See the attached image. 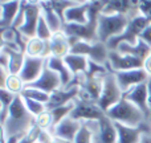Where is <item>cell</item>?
<instances>
[{
  "label": "cell",
  "mask_w": 151,
  "mask_h": 143,
  "mask_svg": "<svg viewBox=\"0 0 151 143\" xmlns=\"http://www.w3.org/2000/svg\"><path fill=\"white\" fill-rule=\"evenodd\" d=\"M36 125V117L27 109L21 96H16L11 105L8 117L1 125V143H5L9 138H19L25 135Z\"/></svg>",
  "instance_id": "cell-1"
},
{
  "label": "cell",
  "mask_w": 151,
  "mask_h": 143,
  "mask_svg": "<svg viewBox=\"0 0 151 143\" xmlns=\"http://www.w3.org/2000/svg\"><path fill=\"white\" fill-rule=\"evenodd\" d=\"M106 115L114 122L131 126V127H138L146 121H149L146 118V115L142 113V110L139 107H137L134 103H131L125 97L117 105H114L110 110H107Z\"/></svg>",
  "instance_id": "cell-2"
},
{
  "label": "cell",
  "mask_w": 151,
  "mask_h": 143,
  "mask_svg": "<svg viewBox=\"0 0 151 143\" xmlns=\"http://www.w3.org/2000/svg\"><path fill=\"white\" fill-rule=\"evenodd\" d=\"M131 17L133 16L122 15V13H114V15H104V13H101L98 17L99 41L106 44L110 39L122 34Z\"/></svg>",
  "instance_id": "cell-3"
},
{
  "label": "cell",
  "mask_w": 151,
  "mask_h": 143,
  "mask_svg": "<svg viewBox=\"0 0 151 143\" xmlns=\"http://www.w3.org/2000/svg\"><path fill=\"white\" fill-rule=\"evenodd\" d=\"M150 24V21L147 20L145 16H142L141 13L133 16L129 21L126 29L123 31L122 34L117 37H113L106 42V47L109 50H117L122 42H127V44H137L139 40V36L143 32V29Z\"/></svg>",
  "instance_id": "cell-4"
},
{
  "label": "cell",
  "mask_w": 151,
  "mask_h": 143,
  "mask_svg": "<svg viewBox=\"0 0 151 143\" xmlns=\"http://www.w3.org/2000/svg\"><path fill=\"white\" fill-rule=\"evenodd\" d=\"M122 98L123 91L121 90L119 85H118L114 72L109 70L104 77V86H102L101 97L98 99V106L106 113L114 105H117Z\"/></svg>",
  "instance_id": "cell-5"
},
{
  "label": "cell",
  "mask_w": 151,
  "mask_h": 143,
  "mask_svg": "<svg viewBox=\"0 0 151 143\" xmlns=\"http://www.w3.org/2000/svg\"><path fill=\"white\" fill-rule=\"evenodd\" d=\"M109 52L106 44L102 41L96 42H88V41H77L76 44L72 45L70 53L74 55H81L89 58V61L106 65L109 60Z\"/></svg>",
  "instance_id": "cell-6"
},
{
  "label": "cell",
  "mask_w": 151,
  "mask_h": 143,
  "mask_svg": "<svg viewBox=\"0 0 151 143\" xmlns=\"http://www.w3.org/2000/svg\"><path fill=\"white\" fill-rule=\"evenodd\" d=\"M64 32L66 36L74 37L80 41L96 42L99 41L98 39V19H89L86 24H74V23H65Z\"/></svg>",
  "instance_id": "cell-7"
},
{
  "label": "cell",
  "mask_w": 151,
  "mask_h": 143,
  "mask_svg": "<svg viewBox=\"0 0 151 143\" xmlns=\"http://www.w3.org/2000/svg\"><path fill=\"white\" fill-rule=\"evenodd\" d=\"M93 143H118L115 123L107 115L93 121Z\"/></svg>",
  "instance_id": "cell-8"
},
{
  "label": "cell",
  "mask_w": 151,
  "mask_h": 143,
  "mask_svg": "<svg viewBox=\"0 0 151 143\" xmlns=\"http://www.w3.org/2000/svg\"><path fill=\"white\" fill-rule=\"evenodd\" d=\"M107 69L111 72H126L133 70V69L143 68V60L137 58L130 55H122L118 50H110L109 60L106 64Z\"/></svg>",
  "instance_id": "cell-9"
},
{
  "label": "cell",
  "mask_w": 151,
  "mask_h": 143,
  "mask_svg": "<svg viewBox=\"0 0 151 143\" xmlns=\"http://www.w3.org/2000/svg\"><path fill=\"white\" fill-rule=\"evenodd\" d=\"M105 115H106V113L98 106V103L76 98L74 109L72 111L70 117L73 119L85 122V121H99Z\"/></svg>",
  "instance_id": "cell-10"
},
{
  "label": "cell",
  "mask_w": 151,
  "mask_h": 143,
  "mask_svg": "<svg viewBox=\"0 0 151 143\" xmlns=\"http://www.w3.org/2000/svg\"><path fill=\"white\" fill-rule=\"evenodd\" d=\"M114 74H115V78H117V82L119 85L121 90L123 91V94L127 93L129 90H131L135 86L147 82L150 80L149 74H147L143 68L126 70V72H115Z\"/></svg>",
  "instance_id": "cell-11"
},
{
  "label": "cell",
  "mask_w": 151,
  "mask_h": 143,
  "mask_svg": "<svg viewBox=\"0 0 151 143\" xmlns=\"http://www.w3.org/2000/svg\"><path fill=\"white\" fill-rule=\"evenodd\" d=\"M115 123L118 134V143H139L143 134L151 133V121H146L138 127H131L122 123Z\"/></svg>",
  "instance_id": "cell-12"
},
{
  "label": "cell",
  "mask_w": 151,
  "mask_h": 143,
  "mask_svg": "<svg viewBox=\"0 0 151 143\" xmlns=\"http://www.w3.org/2000/svg\"><path fill=\"white\" fill-rule=\"evenodd\" d=\"M81 126H82L81 121H77V119H73L72 117H68L61 121L58 125H56L55 127H52L49 131L58 141L73 143L78 131H80Z\"/></svg>",
  "instance_id": "cell-13"
},
{
  "label": "cell",
  "mask_w": 151,
  "mask_h": 143,
  "mask_svg": "<svg viewBox=\"0 0 151 143\" xmlns=\"http://www.w3.org/2000/svg\"><path fill=\"white\" fill-rule=\"evenodd\" d=\"M40 19H41V7H40V4H29L28 3L25 11V20H24L23 25L17 29L19 33L23 34L25 39L36 37L37 25H39Z\"/></svg>",
  "instance_id": "cell-14"
},
{
  "label": "cell",
  "mask_w": 151,
  "mask_h": 143,
  "mask_svg": "<svg viewBox=\"0 0 151 143\" xmlns=\"http://www.w3.org/2000/svg\"><path fill=\"white\" fill-rule=\"evenodd\" d=\"M27 86L40 89V90L45 91V93H48V94H52V93H55L56 90L63 88V82H61L60 75H58L56 72H53L52 69L45 64L41 75H40L33 83L27 85Z\"/></svg>",
  "instance_id": "cell-15"
},
{
  "label": "cell",
  "mask_w": 151,
  "mask_h": 143,
  "mask_svg": "<svg viewBox=\"0 0 151 143\" xmlns=\"http://www.w3.org/2000/svg\"><path fill=\"white\" fill-rule=\"evenodd\" d=\"M45 64H47V58L29 57V56H27L24 66L19 75H20L21 80L25 82V85H31V83H33L41 75Z\"/></svg>",
  "instance_id": "cell-16"
},
{
  "label": "cell",
  "mask_w": 151,
  "mask_h": 143,
  "mask_svg": "<svg viewBox=\"0 0 151 143\" xmlns=\"http://www.w3.org/2000/svg\"><path fill=\"white\" fill-rule=\"evenodd\" d=\"M126 99L134 103L137 107L142 110L146 118L149 121H151V111L149 107V89H147V82L141 83V85L133 88L131 90H129L127 93L123 94Z\"/></svg>",
  "instance_id": "cell-17"
},
{
  "label": "cell",
  "mask_w": 151,
  "mask_h": 143,
  "mask_svg": "<svg viewBox=\"0 0 151 143\" xmlns=\"http://www.w3.org/2000/svg\"><path fill=\"white\" fill-rule=\"evenodd\" d=\"M80 93V86H70V88H61L50 94V99L47 105L48 110H52L55 107L64 106L70 102H74Z\"/></svg>",
  "instance_id": "cell-18"
},
{
  "label": "cell",
  "mask_w": 151,
  "mask_h": 143,
  "mask_svg": "<svg viewBox=\"0 0 151 143\" xmlns=\"http://www.w3.org/2000/svg\"><path fill=\"white\" fill-rule=\"evenodd\" d=\"M49 48H50V56L53 57H66L70 53L72 45L69 42V37L64 31L53 33L52 39L49 40Z\"/></svg>",
  "instance_id": "cell-19"
},
{
  "label": "cell",
  "mask_w": 151,
  "mask_h": 143,
  "mask_svg": "<svg viewBox=\"0 0 151 143\" xmlns=\"http://www.w3.org/2000/svg\"><path fill=\"white\" fill-rule=\"evenodd\" d=\"M21 7V0H12V1L1 3L0 4V28H11L15 23Z\"/></svg>",
  "instance_id": "cell-20"
},
{
  "label": "cell",
  "mask_w": 151,
  "mask_h": 143,
  "mask_svg": "<svg viewBox=\"0 0 151 143\" xmlns=\"http://www.w3.org/2000/svg\"><path fill=\"white\" fill-rule=\"evenodd\" d=\"M25 55L29 57H42V58H49L50 57V48L49 41H44V40L39 39V37H32L28 39L25 45Z\"/></svg>",
  "instance_id": "cell-21"
},
{
  "label": "cell",
  "mask_w": 151,
  "mask_h": 143,
  "mask_svg": "<svg viewBox=\"0 0 151 143\" xmlns=\"http://www.w3.org/2000/svg\"><path fill=\"white\" fill-rule=\"evenodd\" d=\"M47 65L49 66L53 72H56L58 75H60L61 82H63V88H68V86L70 85V82L73 81L74 75L72 74V72L69 70V68L66 66L64 58L50 56L49 58H47Z\"/></svg>",
  "instance_id": "cell-22"
},
{
  "label": "cell",
  "mask_w": 151,
  "mask_h": 143,
  "mask_svg": "<svg viewBox=\"0 0 151 143\" xmlns=\"http://www.w3.org/2000/svg\"><path fill=\"white\" fill-rule=\"evenodd\" d=\"M118 52L122 55H130L134 56L137 58L141 60H146L147 57L151 55V47H149L147 44H145L142 40H138L137 44H127V42H122L118 47Z\"/></svg>",
  "instance_id": "cell-23"
},
{
  "label": "cell",
  "mask_w": 151,
  "mask_h": 143,
  "mask_svg": "<svg viewBox=\"0 0 151 143\" xmlns=\"http://www.w3.org/2000/svg\"><path fill=\"white\" fill-rule=\"evenodd\" d=\"M40 7H41L42 17H44V20L47 21V24L49 25V28L52 29L53 33L63 31L64 25H65V21L56 13V11L50 7L49 3H40Z\"/></svg>",
  "instance_id": "cell-24"
},
{
  "label": "cell",
  "mask_w": 151,
  "mask_h": 143,
  "mask_svg": "<svg viewBox=\"0 0 151 143\" xmlns=\"http://www.w3.org/2000/svg\"><path fill=\"white\" fill-rule=\"evenodd\" d=\"M88 11H89V3L77 4V5H74V7L69 8V9L64 13V20H65V23L86 24L89 21Z\"/></svg>",
  "instance_id": "cell-25"
},
{
  "label": "cell",
  "mask_w": 151,
  "mask_h": 143,
  "mask_svg": "<svg viewBox=\"0 0 151 143\" xmlns=\"http://www.w3.org/2000/svg\"><path fill=\"white\" fill-rule=\"evenodd\" d=\"M66 66L69 70L72 72L73 75L86 74L89 69V58L81 55H74V53H69L66 57H64Z\"/></svg>",
  "instance_id": "cell-26"
},
{
  "label": "cell",
  "mask_w": 151,
  "mask_h": 143,
  "mask_svg": "<svg viewBox=\"0 0 151 143\" xmlns=\"http://www.w3.org/2000/svg\"><path fill=\"white\" fill-rule=\"evenodd\" d=\"M1 50L7 52L8 56H9V66H8L9 74H20L21 69L24 66V63H25L27 55L21 50L12 49V48H8L5 45H1Z\"/></svg>",
  "instance_id": "cell-27"
},
{
  "label": "cell",
  "mask_w": 151,
  "mask_h": 143,
  "mask_svg": "<svg viewBox=\"0 0 151 143\" xmlns=\"http://www.w3.org/2000/svg\"><path fill=\"white\" fill-rule=\"evenodd\" d=\"M16 96L11 91H8L7 89L0 88V123H4L5 119L8 117V111H9L11 105L13 103Z\"/></svg>",
  "instance_id": "cell-28"
},
{
  "label": "cell",
  "mask_w": 151,
  "mask_h": 143,
  "mask_svg": "<svg viewBox=\"0 0 151 143\" xmlns=\"http://www.w3.org/2000/svg\"><path fill=\"white\" fill-rule=\"evenodd\" d=\"M25 86H27L25 82L21 80V77L19 74H9L7 81H5L4 88H1V89H7L8 91L13 93L15 96H21Z\"/></svg>",
  "instance_id": "cell-29"
},
{
  "label": "cell",
  "mask_w": 151,
  "mask_h": 143,
  "mask_svg": "<svg viewBox=\"0 0 151 143\" xmlns=\"http://www.w3.org/2000/svg\"><path fill=\"white\" fill-rule=\"evenodd\" d=\"M73 143H93V121L82 122Z\"/></svg>",
  "instance_id": "cell-30"
},
{
  "label": "cell",
  "mask_w": 151,
  "mask_h": 143,
  "mask_svg": "<svg viewBox=\"0 0 151 143\" xmlns=\"http://www.w3.org/2000/svg\"><path fill=\"white\" fill-rule=\"evenodd\" d=\"M73 109H74V102H70V103H68V105L58 106V107H55V109L49 110V111L52 113V117H53V127H55L56 125H58L63 119L70 117Z\"/></svg>",
  "instance_id": "cell-31"
},
{
  "label": "cell",
  "mask_w": 151,
  "mask_h": 143,
  "mask_svg": "<svg viewBox=\"0 0 151 143\" xmlns=\"http://www.w3.org/2000/svg\"><path fill=\"white\" fill-rule=\"evenodd\" d=\"M21 96L25 97V98H31L33 101H39L44 105H48L50 99V94L45 93V91L40 90V89H36V88H31V86H25V89L23 90Z\"/></svg>",
  "instance_id": "cell-32"
},
{
  "label": "cell",
  "mask_w": 151,
  "mask_h": 143,
  "mask_svg": "<svg viewBox=\"0 0 151 143\" xmlns=\"http://www.w3.org/2000/svg\"><path fill=\"white\" fill-rule=\"evenodd\" d=\"M48 3H49L50 7L56 11V13H57V15L63 19V20H64V13H65L69 8L77 5L76 3L70 1V0H50V1H48ZM64 21H65V20H64Z\"/></svg>",
  "instance_id": "cell-33"
},
{
  "label": "cell",
  "mask_w": 151,
  "mask_h": 143,
  "mask_svg": "<svg viewBox=\"0 0 151 143\" xmlns=\"http://www.w3.org/2000/svg\"><path fill=\"white\" fill-rule=\"evenodd\" d=\"M36 126L40 129V130H48L53 127V117L52 113L49 110H45L44 113H41L40 115L36 117Z\"/></svg>",
  "instance_id": "cell-34"
},
{
  "label": "cell",
  "mask_w": 151,
  "mask_h": 143,
  "mask_svg": "<svg viewBox=\"0 0 151 143\" xmlns=\"http://www.w3.org/2000/svg\"><path fill=\"white\" fill-rule=\"evenodd\" d=\"M21 97H23V96H21ZM23 101H24V103H25L28 111L31 113L33 117H37V115H40L41 113H44L45 110H48L47 109V105L41 103V102H39V101H33V99L25 98V97H23Z\"/></svg>",
  "instance_id": "cell-35"
},
{
  "label": "cell",
  "mask_w": 151,
  "mask_h": 143,
  "mask_svg": "<svg viewBox=\"0 0 151 143\" xmlns=\"http://www.w3.org/2000/svg\"><path fill=\"white\" fill-rule=\"evenodd\" d=\"M52 36H53L52 29L49 28V25L47 24V21L44 20V17H42V15H41V19H40L39 25H37L36 37H39V39L44 40V41H49V40L52 39Z\"/></svg>",
  "instance_id": "cell-36"
},
{
  "label": "cell",
  "mask_w": 151,
  "mask_h": 143,
  "mask_svg": "<svg viewBox=\"0 0 151 143\" xmlns=\"http://www.w3.org/2000/svg\"><path fill=\"white\" fill-rule=\"evenodd\" d=\"M40 133H41V130H40V129L35 125L33 127H32L31 130L25 134V135H23L20 139H19L17 143H37V142H39Z\"/></svg>",
  "instance_id": "cell-37"
},
{
  "label": "cell",
  "mask_w": 151,
  "mask_h": 143,
  "mask_svg": "<svg viewBox=\"0 0 151 143\" xmlns=\"http://www.w3.org/2000/svg\"><path fill=\"white\" fill-rule=\"evenodd\" d=\"M139 13L151 23V0H142L139 5Z\"/></svg>",
  "instance_id": "cell-38"
},
{
  "label": "cell",
  "mask_w": 151,
  "mask_h": 143,
  "mask_svg": "<svg viewBox=\"0 0 151 143\" xmlns=\"http://www.w3.org/2000/svg\"><path fill=\"white\" fill-rule=\"evenodd\" d=\"M139 40H142L145 44L151 47V23L143 29V32H142L141 36H139Z\"/></svg>",
  "instance_id": "cell-39"
},
{
  "label": "cell",
  "mask_w": 151,
  "mask_h": 143,
  "mask_svg": "<svg viewBox=\"0 0 151 143\" xmlns=\"http://www.w3.org/2000/svg\"><path fill=\"white\" fill-rule=\"evenodd\" d=\"M143 69L146 70V73L149 74V77L151 78V55L143 61Z\"/></svg>",
  "instance_id": "cell-40"
},
{
  "label": "cell",
  "mask_w": 151,
  "mask_h": 143,
  "mask_svg": "<svg viewBox=\"0 0 151 143\" xmlns=\"http://www.w3.org/2000/svg\"><path fill=\"white\" fill-rule=\"evenodd\" d=\"M139 143H151V133L143 134V137H142V139Z\"/></svg>",
  "instance_id": "cell-41"
},
{
  "label": "cell",
  "mask_w": 151,
  "mask_h": 143,
  "mask_svg": "<svg viewBox=\"0 0 151 143\" xmlns=\"http://www.w3.org/2000/svg\"><path fill=\"white\" fill-rule=\"evenodd\" d=\"M147 89H149V107L151 111V78L147 81Z\"/></svg>",
  "instance_id": "cell-42"
},
{
  "label": "cell",
  "mask_w": 151,
  "mask_h": 143,
  "mask_svg": "<svg viewBox=\"0 0 151 143\" xmlns=\"http://www.w3.org/2000/svg\"><path fill=\"white\" fill-rule=\"evenodd\" d=\"M7 1H12V0H0V4L1 3H7Z\"/></svg>",
  "instance_id": "cell-43"
},
{
  "label": "cell",
  "mask_w": 151,
  "mask_h": 143,
  "mask_svg": "<svg viewBox=\"0 0 151 143\" xmlns=\"http://www.w3.org/2000/svg\"><path fill=\"white\" fill-rule=\"evenodd\" d=\"M48 1H50V0H40V3H48Z\"/></svg>",
  "instance_id": "cell-44"
},
{
  "label": "cell",
  "mask_w": 151,
  "mask_h": 143,
  "mask_svg": "<svg viewBox=\"0 0 151 143\" xmlns=\"http://www.w3.org/2000/svg\"><path fill=\"white\" fill-rule=\"evenodd\" d=\"M88 3H93V1H97V0H86Z\"/></svg>",
  "instance_id": "cell-45"
}]
</instances>
